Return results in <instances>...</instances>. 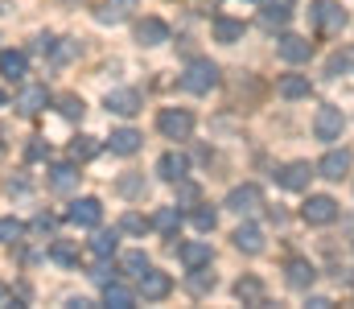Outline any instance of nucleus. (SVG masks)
I'll use <instances>...</instances> for the list:
<instances>
[{
  "label": "nucleus",
  "mask_w": 354,
  "mask_h": 309,
  "mask_svg": "<svg viewBox=\"0 0 354 309\" xmlns=\"http://www.w3.org/2000/svg\"><path fill=\"white\" fill-rule=\"evenodd\" d=\"M181 87H185L189 95L214 91V87H218V66H214L210 58H194V62L185 66V75H181Z\"/></svg>",
  "instance_id": "1"
},
{
  "label": "nucleus",
  "mask_w": 354,
  "mask_h": 309,
  "mask_svg": "<svg viewBox=\"0 0 354 309\" xmlns=\"http://www.w3.org/2000/svg\"><path fill=\"white\" fill-rule=\"evenodd\" d=\"M309 21H313L322 33H342L351 17H346V8H342L338 0H313V4H309Z\"/></svg>",
  "instance_id": "2"
},
{
  "label": "nucleus",
  "mask_w": 354,
  "mask_h": 309,
  "mask_svg": "<svg viewBox=\"0 0 354 309\" xmlns=\"http://www.w3.org/2000/svg\"><path fill=\"white\" fill-rule=\"evenodd\" d=\"M342 128H346V115H342V107H334V103H326V107H317V115H313V136L317 140H338L342 136Z\"/></svg>",
  "instance_id": "3"
},
{
  "label": "nucleus",
  "mask_w": 354,
  "mask_h": 309,
  "mask_svg": "<svg viewBox=\"0 0 354 309\" xmlns=\"http://www.w3.org/2000/svg\"><path fill=\"white\" fill-rule=\"evenodd\" d=\"M157 128H161V136H169V140H189L194 115H189L185 107H165V111L157 115Z\"/></svg>",
  "instance_id": "4"
},
{
  "label": "nucleus",
  "mask_w": 354,
  "mask_h": 309,
  "mask_svg": "<svg viewBox=\"0 0 354 309\" xmlns=\"http://www.w3.org/2000/svg\"><path fill=\"white\" fill-rule=\"evenodd\" d=\"M136 293H140L145 301H161V297H169V293H174V281H169L165 272H157V268L149 264V268H145V272L136 277Z\"/></svg>",
  "instance_id": "5"
},
{
  "label": "nucleus",
  "mask_w": 354,
  "mask_h": 309,
  "mask_svg": "<svg viewBox=\"0 0 354 309\" xmlns=\"http://www.w3.org/2000/svg\"><path fill=\"white\" fill-rule=\"evenodd\" d=\"M301 218H305L309 227H326V223L338 218V203H334L330 194H313L309 203L301 206Z\"/></svg>",
  "instance_id": "6"
},
{
  "label": "nucleus",
  "mask_w": 354,
  "mask_h": 309,
  "mask_svg": "<svg viewBox=\"0 0 354 309\" xmlns=\"http://www.w3.org/2000/svg\"><path fill=\"white\" fill-rule=\"evenodd\" d=\"M276 54H280L284 62H309V58H313V41L301 37V33H280Z\"/></svg>",
  "instance_id": "7"
},
{
  "label": "nucleus",
  "mask_w": 354,
  "mask_h": 309,
  "mask_svg": "<svg viewBox=\"0 0 354 309\" xmlns=\"http://www.w3.org/2000/svg\"><path fill=\"white\" fill-rule=\"evenodd\" d=\"M66 218H71L75 227H91V231H95V227L103 223V203H99V198H75L71 210H66Z\"/></svg>",
  "instance_id": "8"
},
{
  "label": "nucleus",
  "mask_w": 354,
  "mask_h": 309,
  "mask_svg": "<svg viewBox=\"0 0 354 309\" xmlns=\"http://www.w3.org/2000/svg\"><path fill=\"white\" fill-rule=\"evenodd\" d=\"M351 165H354V153H351V149H330V153L322 157L317 174H322V178H330V182H342V178L351 174Z\"/></svg>",
  "instance_id": "9"
},
{
  "label": "nucleus",
  "mask_w": 354,
  "mask_h": 309,
  "mask_svg": "<svg viewBox=\"0 0 354 309\" xmlns=\"http://www.w3.org/2000/svg\"><path fill=\"white\" fill-rule=\"evenodd\" d=\"M260 206H264L260 186H235V190L227 194V210H235V214H256Z\"/></svg>",
  "instance_id": "10"
},
{
  "label": "nucleus",
  "mask_w": 354,
  "mask_h": 309,
  "mask_svg": "<svg viewBox=\"0 0 354 309\" xmlns=\"http://www.w3.org/2000/svg\"><path fill=\"white\" fill-rule=\"evenodd\" d=\"M79 178H83V174L75 169V161H62V165H50V178H46V182H50L54 194H71V190L79 186Z\"/></svg>",
  "instance_id": "11"
},
{
  "label": "nucleus",
  "mask_w": 354,
  "mask_h": 309,
  "mask_svg": "<svg viewBox=\"0 0 354 309\" xmlns=\"http://www.w3.org/2000/svg\"><path fill=\"white\" fill-rule=\"evenodd\" d=\"M177 260L185 264V268H210V260H214V252H210V243L206 239H189V243H181L177 247Z\"/></svg>",
  "instance_id": "12"
},
{
  "label": "nucleus",
  "mask_w": 354,
  "mask_h": 309,
  "mask_svg": "<svg viewBox=\"0 0 354 309\" xmlns=\"http://www.w3.org/2000/svg\"><path fill=\"white\" fill-rule=\"evenodd\" d=\"M132 8H136V0H99L95 21H99V25H120V21L132 17Z\"/></svg>",
  "instance_id": "13"
},
{
  "label": "nucleus",
  "mask_w": 354,
  "mask_h": 309,
  "mask_svg": "<svg viewBox=\"0 0 354 309\" xmlns=\"http://www.w3.org/2000/svg\"><path fill=\"white\" fill-rule=\"evenodd\" d=\"M288 21H292V8H288V0H264V8H260V25H264L268 33L284 29Z\"/></svg>",
  "instance_id": "14"
},
{
  "label": "nucleus",
  "mask_w": 354,
  "mask_h": 309,
  "mask_svg": "<svg viewBox=\"0 0 354 309\" xmlns=\"http://www.w3.org/2000/svg\"><path fill=\"white\" fill-rule=\"evenodd\" d=\"M309 178H313V165H309V161H292V165H284V169L276 174V182H280L284 190H305Z\"/></svg>",
  "instance_id": "15"
},
{
  "label": "nucleus",
  "mask_w": 354,
  "mask_h": 309,
  "mask_svg": "<svg viewBox=\"0 0 354 309\" xmlns=\"http://www.w3.org/2000/svg\"><path fill=\"white\" fill-rule=\"evenodd\" d=\"M136 41H140V46H165V41H169V25L157 21V17H145V21L136 25Z\"/></svg>",
  "instance_id": "16"
},
{
  "label": "nucleus",
  "mask_w": 354,
  "mask_h": 309,
  "mask_svg": "<svg viewBox=\"0 0 354 309\" xmlns=\"http://www.w3.org/2000/svg\"><path fill=\"white\" fill-rule=\"evenodd\" d=\"M231 239H235V247H239L243 256H260V252H264V231H260L256 223H243Z\"/></svg>",
  "instance_id": "17"
},
{
  "label": "nucleus",
  "mask_w": 354,
  "mask_h": 309,
  "mask_svg": "<svg viewBox=\"0 0 354 309\" xmlns=\"http://www.w3.org/2000/svg\"><path fill=\"white\" fill-rule=\"evenodd\" d=\"M46 103H50V91H46L41 83H33V87H25V91L17 95V103H12V107H17L21 115H37Z\"/></svg>",
  "instance_id": "18"
},
{
  "label": "nucleus",
  "mask_w": 354,
  "mask_h": 309,
  "mask_svg": "<svg viewBox=\"0 0 354 309\" xmlns=\"http://www.w3.org/2000/svg\"><path fill=\"white\" fill-rule=\"evenodd\" d=\"M25 71H29V58H25L21 50H0V75H4L8 83H21Z\"/></svg>",
  "instance_id": "19"
},
{
  "label": "nucleus",
  "mask_w": 354,
  "mask_h": 309,
  "mask_svg": "<svg viewBox=\"0 0 354 309\" xmlns=\"http://www.w3.org/2000/svg\"><path fill=\"white\" fill-rule=\"evenodd\" d=\"M107 111H115V115H136V111H140V91H132V87L107 91Z\"/></svg>",
  "instance_id": "20"
},
{
  "label": "nucleus",
  "mask_w": 354,
  "mask_h": 309,
  "mask_svg": "<svg viewBox=\"0 0 354 309\" xmlns=\"http://www.w3.org/2000/svg\"><path fill=\"white\" fill-rule=\"evenodd\" d=\"M276 91H280V100H305L313 91V83H309V75H284L276 83Z\"/></svg>",
  "instance_id": "21"
},
{
  "label": "nucleus",
  "mask_w": 354,
  "mask_h": 309,
  "mask_svg": "<svg viewBox=\"0 0 354 309\" xmlns=\"http://www.w3.org/2000/svg\"><path fill=\"white\" fill-rule=\"evenodd\" d=\"M140 140H145V136H140L136 128H115L107 144H111V153H120V157H132V153L140 149Z\"/></svg>",
  "instance_id": "22"
},
{
  "label": "nucleus",
  "mask_w": 354,
  "mask_h": 309,
  "mask_svg": "<svg viewBox=\"0 0 354 309\" xmlns=\"http://www.w3.org/2000/svg\"><path fill=\"white\" fill-rule=\"evenodd\" d=\"M50 260L62 264V268H75L79 264V239H54L50 243Z\"/></svg>",
  "instance_id": "23"
},
{
  "label": "nucleus",
  "mask_w": 354,
  "mask_h": 309,
  "mask_svg": "<svg viewBox=\"0 0 354 309\" xmlns=\"http://www.w3.org/2000/svg\"><path fill=\"white\" fill-rule=\"evenodd\" d=\"M103 301L115 306V309H132L136 306V293H132L128 285H120V281H107V285H103Z\"/></svg>",
  "instance_id": "24"
},
{
  "label": "nucleus",
  "mask_w": 354,
  "mask_h": 309,
  "mask_svg": "<svg viewBox=\"0 0 354 309\" xmlns=\"http://www.w3.org/2000/svg\"><path fill=\"white\" fill-rule=\"evenodd\" d=\"M115 247H120V231H115V227H111V231H95V239H91V256H95V260L115 256Z\"/></svg>",
  "instance_id": "25"
},
{
  "label": "nucleus",
  "mask_w": 354,
  "mask_h": 309,
  "mask_svg": "<svg viewBox=\"0 0 354 309\" xmlns=\"http://www.w3.org/2000/svg\"><path fill=\"white\" fill-rule=\"evenodd\" d=\"M185 169H189V161H185L181 153H165V157L157 161V174H161L165 182H181V178H185Z\"/></svg>",
  "instance_id": "26"
},
{
  "label": "nucleus",
  "mask_w": 354,
  "mask_h": 309,
  "mask_svg": "<svg viewBox=\"0 0 354 309\" xmlns=\"http://www.w3.org/2000/svg\"><path fill=\"white\" fill-rule=\"evenodd\" d=\"M181 223H185V214L177 210V203L174 206H161V210H157V218H153V227H157L161 235H177V231H181Z\"/></svg>",
  "instance_id": "27"
},
{
  "label": "nucleus",
  "mask_w": 354,
  "mask_h": 309,
  "mask_svg": "<svg viewBox=\"0 0 354 309\" xmlns=\"http://www.w3.org/2000/svg\"><path fill=\"white\" fill-rule=\"evenodd\" d=\"M214 41H223V46H235V41H243V21L218 17V21H214Z\"/></svg>",
  "instance_id": "28"
},
{
  "label": "nucleus",
  "mask_w": 354,
  "mask_h": 309,
  "mask_svg": "<svg viewBox=\"0 0 354 309\" xmlns=\"http://www.w3.org/2000/svg\"><path fill=\"white\" fill-rule=\"evenodd\" d=\"M313 281H317V272H313L309 260H288V285L292 289H309Z\"/></svg>",
  "instance_id": "29"
},
{
  "label": "nucleus",
  "mask_w": 354,
  "mask_h": 309,
  "mask_svg": "<svg viewBox=\"0 0 354 309\" xmlns=\"http://www.w3.org/2000/svg\"><path fill=\"white\" fill-rule=\"evenodd\" d=\"M235 297H239L243 306H264V285H260V277H243V281L235 285Z\"/></svg>",
  "instance_id": "30"
},
{
  "label": "nucleus",
  "mask_w": 354,
  "mask_h": 309,
  "mask_svg": "<svg viewBox=\"0 0 354 309\" xmlns=\"http://www.w3.org/2000/svg\"><path fill=\"white\" fill-rule=\"evenodd\" d=\"M185 285H189L194 297H206V293L214 289V272H206V264H202V268H189V281H185Z\"/></svg>",
  "instance_id": "31"
},
{
  "label": "nucleus",
  "mask_w": 354,
  "mask_h": 309,
  "mask_svg": "<svg viewBox=\"0 0 354 309\" xmlns=\"http://www.w3.org/2000/svg\"><path fill=\"white\" fill-rule=\"evenodd\" d=\"M99 149H103V144H99L95 136H75V140H71V161H91V157H99Z\"/></svg>",
  "instance_id": "32"
},
{
  "label": "nucleus",
  "mask_w": 354,
  "mask_h": 309,
  "mask_svg": "<svg viewBox=\"0 0 354 309\" xmlns=\"http://www.w3.org/2000/svg\"><path fill=\"white\" fill-rule=\"evenodd\" d=\"M189 223H194L198 231H214V227H218V210H210V206H198V210L189 214Z\"/></svg>",
  "instance_id": "33"
},
{
  "label": "nucleus",
  "mask_w": 354,
  "mask_h": 309,
  "mask_svg": "<svg viewBox=\"0 0 354 309\" xmlns=\"http://www.w3.org/2000/svg\"><path fill=\"white\" fill-rule=\"evenodd\" d=\"M120 268H124V277H140V272L149 268V256H145V252H128V256L120 260Z\"/></svg>",
  "instance_id": "34"
},
{
  "label": "nucleus",
  "mask_w": 354,
  "mask_h": 309,
  "mask_svg": "<svg viewBox=\"0 0 354 309\" xmlns=\"http://www.w3.org/2000/svg\"><path fill=\"white\" fill-rule=\"evenodd\" d=\"M58 111L66 120H83V100L79 95H58Z\"/></svg>",
  "instance_id": "35"
},
{
  "label": "nucleus",
  "mask_w": 354,
  "mask_h": 309,
  "mask_svg": "<svg viewBox=\"0 0 354 309\" xmlns=\"http://www.w3.org/2000/svg\"><path fill=\"white\" fill-rule=\"evenodd\" d=\"M25 235V223H17V218H0V243H17Z\"/></svg>",
  "instance_id": "36"
},
{
  "label": "nucleus",
  "mask_w": 354,
  "mask_h": 309,
  "mask_svg": "<svg viewBox=\"0 0 354 309\" xmlns=\"http://www.w3.org/2000/svg\"><path fill=\"white\" fill-rule=\"evenodd\" d=\"M145 227H149V218H145V214H136V210H128V214L120 218V231H132V235H145Z\"/></svg>",
  "instance_id": "37"
},
{
  "label": "nucleus",
  "mask_w": 354,
  "mask_h": 309,
  "mask_svg": "<svg viewBox=\"0 0 354 309\" xmlns=\"http://www.w3.org/2000/svg\"><path fill=\"white\" fill-rule=\"evenodd\" d=\"M25 157H29V161H46V157H50V144H46L41 136H33L29 149H25Z\"/></svg>",
  "instance_id": "38"
},
{
  "label": "nucleus",
  "mask_w": 354,
  "mask_h": 309,
  "mask_svg": "<svg viewBox=\"0 0 354 309\" xmlns=\"http://www.w3.org/2000/svg\"><path fill=\"white\" fill-rule=\"evenodd\" d=\"M346 66H354V50H346V54H334V58H330V75H338V71H346Z\"/></svg>",
  "instance_id": "39"
},
{
  "label": "nucleus",
  "mask_w": 354,
  "mask_h": 309,
  "mask_svg": "<svg viewBox=\"0 0 354 309\" xmlns=\"http://www.w3.org/2000/svg\"><path fill=\"white\" fill-rule=\"evenodd\" d=\"M181 203H198V186H189L185 178H181V190H177V206Z\"/></svg>",
  "instance_id": "40"
},
{
  "label": "nucleus",
  "mask_w": 354,
  "mask_h": 309,
  "mask_svg": "<svg viewBox=\"0 0 354 309\" xmlns=\"http://www.w3.org/2000/svg\"><path fill=\"white\" fill-rule=\"evenodd\" d=\"M120 190H124L128 198H136V194H145V182H136V178H124V182H120Z\"/></svg>",
  "instance_id": "41"
},
{
  "label": "nucleus",
  "mask_w": 354,
  "mask_h": 309,
  "mask_svg": "<svg viewBox=\"0 0 354 309\" xmlns=\"http://www.w3.org/2000/svg\"><path fill=\"white\" fill-rule=\"evenodd\" d=\"M54 227H58L54 214H37V218H33V231H54Z\"/></svg>",
  "instance_id": "42"
},
{
  "label": "nucleus",
  "mask_w": 354,
  "mask_h": 309,
  "mask_svg": "<svg viewBox=\"0 0 354 309\" xmlns=\"http://www.w3.org/2000/svg\"><path fill=\"white\" fill-rule=\"evenodd\" d=\"M33 50H37V54H54V37H46V33H41V37L33 41Z\"/></svg>",
  "instance_id": "43"
},
{
  "label": "nucleus",
  "mask_w": 354,
  "mask_h": 309,
  "mask_svg": "<svg viewBox=\"0 0 354 309\" xmlns=\"http://www.w3.org/2000/svg\"><path fill=\"white\" fill-rule=\"evenodd\" d=\"M0 306H12V293H8L4 285H0Z\"/></svg>",
  "instance_id": "44"
},
{
  "label": "nucleus",
  "mask_w": 354,
  "mask_h": 309,
  "mask_svg": "<svg viewBox=\"0 0 354 309\" xmlns=\"http://www.w3.org/2000/svg\"><path fill=\"white\" fill-rule=\"evenodd\" d=\"M4 103H8V100H4V91H0V107H4Z\"/></svg>",
  "instance_id": "45"
}]
</instances>
